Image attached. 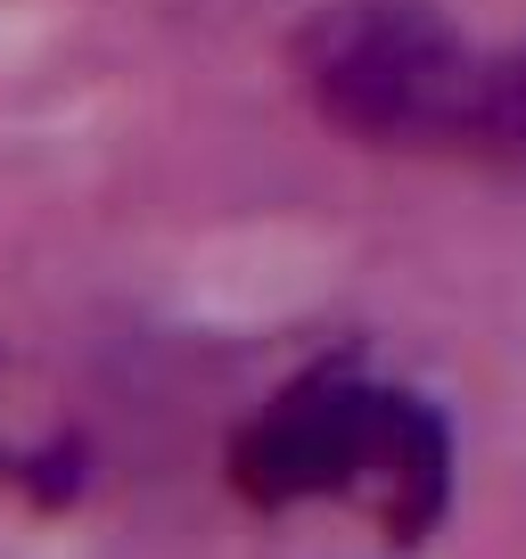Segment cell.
I'll use <instances>...</instances> for the list:
<instances>
[{
    "mask_svg": "<svg viewBox=\"0 0 526 559\" xmlns=\"http://www.w3.org/2000/svg\"><path fill=\"white\" fill-rule=\"evenodd\" d=\"M230 469H239V493H255V502H304V493H346L362 477H386L395 486L386 519H395V535H411L444 502V428L411 395L313 379L247 428Z\"/></svg>",
    "mask_w": 526,
    "mask_h": 559,
    "instance_id": "obj_2",
    "label": "cell"
},
{
    "mask_svg": "<svg viewBox=\"0 0 526 559\" xmlns=\"http://www.w3.org/2000/svg\"><path fill=\"white\" fill-rule=\"evenodd\" d=\"M297 83L337 132L420 148L469 140L486 50L453 34L437 0H330L297 34Z\"/></svg>",
    "mask_w": 526,
    "mask_h": 559,
    "instance_id": "obj_1",
    "label": "cell"
}]
</instances>
